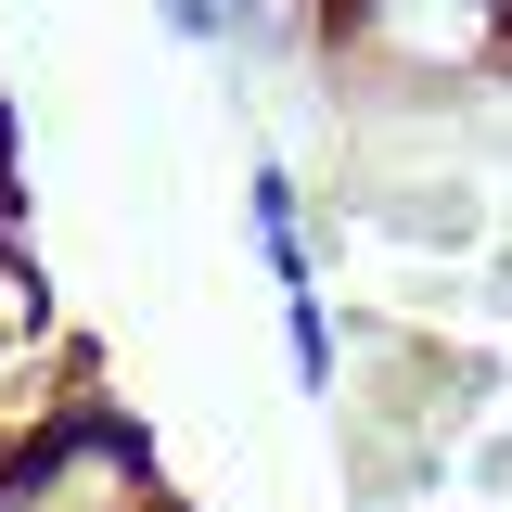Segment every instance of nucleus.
I'll return each mask as SVG.
<instances>
[{
  "label": "nucleus",
  "instance_id": "obj_2",
  "mask_svg": "<svg viewBox=\"0 0 512 512\" xmlns=\"http://www.w3.org/2000/svg\"><path fill=\"white\" fill-rule=\"evenodd\" d=\"M39 231V192H26V128H13V90H0V256Z\"/></svg>",
  "mask_w": 512,
  "mask_h": 512
},
{
  "label": "nucleus",
  "instance_id": "obj_1",
  "mask_svg": "<svg viewBox=\"0 0 512 512\" xmlns=\"http://www.w3.org/2000/svg\"><path fill=\"white\" fill-rule=\"evenodd\" d=\"M244 13L282 26L308 64L397 90V103L512 90V0H244Z\"/></svg>",
  "mask_w": 512,
  "mask_h": 512
}]
</instances>
